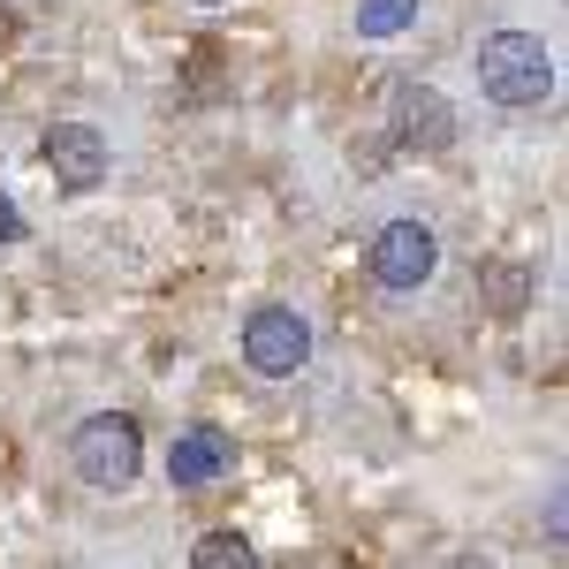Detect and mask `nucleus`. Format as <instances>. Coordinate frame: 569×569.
<instances>
[{"instance_id":"1a4fd4ad","label":"nucleus","mask_w":569,"mask_h":569,"mask_svg":"<svg viewBox=\"0 0 569 569\" xmlns=\"http://www.w3.org/2000/svg\"><path fill=\"white\" fill-rule=\"evenodd\" d=\"M190 569H259V547H251L243 531H206V539L190 547Z\"/></svg>"},{"instance_id":"f03ea898","label":"nucleus","mask_w":569,"mask_h":569,"mask_svg":"<svg viewBox=\"0 0 569 569\" xmlns=\"http://www.w3.org/2000/svg\"><path fill=\"white\" fill-rule=\"evenodd\" d=\"M69 463H77V479L99 486V493L137 486V471H144V433H137V418L130 410H91L84 426H77V440H69Z\"/></svg>"},{"instance_id":"423d86ee","label":"nucleus","mask_w":569,"mask_h":569,"mask_svg":"<svg viewBox=\"0 0 569 569\" xmlns=\"http://www.w3.org/2000/svg\"><path fill=\"white\" fill-rule=\"evenodd\" d=\"M395 144L402 152H448L456 144V107L433 84H395Z\"/></svg>"},{"instance_id":"0eeeda50","label":"nucleus","mask_w":569,"mask_h":569,"mask_svg":"<svg viewBox=\"0 0 569 569\" xmlns=\"http://www.w3.org/2000/svg\"><path fill=\"white\" fill-rule=\"evenodd\" d=\"M236 471V440L220 433V426H182L176 448H168V486H182V493H206V486H220Z\"/></svg>"},{"instance_id":"39448f33","label":"nucleus","mask_w":569,"mask_h":569,"mask_svg":"<svg viewBox=\"0 0 569 569\" xmlns=\"http://www.w3.org/2000/svg\"><path fill=\"white\" fill-rule=\"evenodd\" d=\"M46 168H53V182L69 190V198H84V190H99L107 182V137H99V122H53V130L39 137Z\"/></svg>"},{"instance_id":"20e7f679","label":"nucleus","mask_w":569,"mask_h":569,"mask_svg":"<svg viewBox=\"0 0 569 569\" xmlns=\"http://www.w3.org/2000/svg\"><path fill=\"white\" fill-rule=\"evenodd\" d=\"M365 266H372V281L380 289H426L440 266V236L426 228V220H388L380 236H372V251H365Z\"/></svg>"},{"instance_id":"f257e3e1","label":"nucleus","mask_w":569,"mask_h":569,"mask_svg":"<svg viewBox=\"0 0 569 569\" xmlns=\"http://www.w3.org/2000/svg\"><path fill=\"white\" fill-rule=\"evenodd\" d=\"M479 91L493 107H539L555 91V53L539 31H493L479 39Z\"/></svg>"},{"instance_id":"6e6552de","label":"nucleus","mask_w":569,"mask_h":569,"mask_svg":"<svg viewBox=\"0 0 569 569\" xmlns=\"http://www.w3.org/2000/svg\"><path fill=\"white\" fill-rule=\"evenodd\" d=\"M479 297H486L493 311H501V319H517V311H525L531 297H539V281H531V273H525L517 259H486V266H479Z\"/></svg>"},{"instance_id":"9b49d317","label":"nucleus","mask_w":569,"mask_h":569,"mask_svg":"<svg viewBox=\"0 0 569 569\" xmlns=\"http://www.w3.org/2000/svg\"><path fill=\"white\" fill-rule=\"evenodd\" d=\"M0 243H23V213H16V198H0Z\"/></svg>"},{"instance_id":"9d476101","label":"nucleus","mask_w":569,"mask_h":569,"mask_svg":"<svg viewBox=\"0 0 569 569\" xmlns=\"http://www.w3.org/2000/svg\"><path fill=\"white\" fill-rule=\"evenodd\" d=\"M418 23V0H357V39H402Z\"/></svg>"},{"instance_id":"7ed1b4c3","label":"nucleus","mask_w":569,"mask_h":569,"mask_svg":"<svg viewBox=\"0 0 569 569\" xmlns=\"http://www.w3.org/2000/svg\"><path fill=\"white\" fill-rule=\"evenodd\" d=\"M243 365H251L259 380H297L311 365V327L289 305H259L243 319Z\"/></svg>"}]
</instances>
